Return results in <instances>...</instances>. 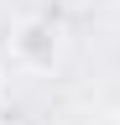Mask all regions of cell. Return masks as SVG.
Returning a JSON list of instances; mask_svg holds the SVG:
<instances>
[{
    "label": "cell",
    "mask_w": 120,
    "mask_h": 125,
    "mask_svg": "<svg viewBox=\"0 0 120 125\" xmlns=\"http://www.w3.org/2000/svg\"><path fill=\"white\" fill-rule=\"evenodd\" d=\"M57 26L52 21H26L16 37H11V52H16L26 68H52V57H57Z\"/></svg>",
    "instance_id": "obj_1"
},
{
    "label": "cell",
    "mask_w": 120,
    "mask_h": 125,
    "mask_svg": "<svg viewBox=\"0 0 120 125\" xmlns=\"http://www.w3.org/2000/svg\"><path fill=\"white\" fill-rule=\"evenodd\" d=\"M99 125H120V115H110V120H99Z\"/></svg>",
    "instance_id": "obj_2"
}]
</instances>
